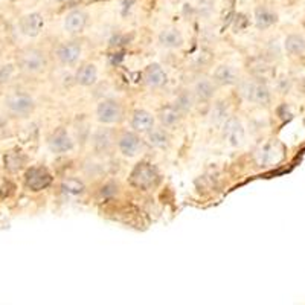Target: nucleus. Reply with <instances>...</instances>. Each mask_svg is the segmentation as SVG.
I'll use <instances>...</instances> for the list:
<instances>
[{
	"label": "nucleus",
	"instance_id": "10",
	"mask_svg": "<svg viewBox=\"0 0 305 305\" xmlns=\"http://www.w3.org/2000/svg\"><path fill=\"white\" fill-rule=\"evenodd\" d=\"M81 55V44L77 41H67L63 43L58 49H57V57L63 64H75L80 60Z\"/></svg>",
	"mask_w": 305,
	"mask_h": 305
},
{
	"label": "nucleus",
	"instance_id": "7",
	"mask_svg": "<svg viewBox=\"0 0 305 305\" xmlns=\"http://www.w3.org/2000/svg\"><path fill=\"white\" fill-rule=\"evenodd\" d=\"M223 137L231 146H241L244 142V128L237 118H229L223 125Z\"/></svg>",
	"mask_w": 305,
	"mask_h": 305
},
{
	"label": "nucleus",
	"instance_id": "25",
	"mask_svg": "<svg viewBox=\"0 0 305 305\" xmlns=\"http://www.w3.org/2000/svg\"><path fill=\"white\" fill-rule=\"evenodd\" d=\"M194 93L192 92H183V93H180L179 96H177V99H176V107L182 112V113H186L188 110H191L192 109V106H194Z\"/></svg>",
	"mask_w": 305,
	"mask_h": 305
},
{
	"label": "nucleus",
	"instance_id": "23",
	"mask_svg": "<svg viewBox=\"0 0 305 305\" xmlns=\"http://www.w3.org/2000/svg\"><path fill=\"white\" fill-rule=\"evenodd\" d=\"M285 49H287V52H290L291 55L303 54L305 52V38L297 35V34L288 35L285 40Z\"/></svg>",
	"mask_w": 305,
	"mask_h": 305
},
{
	"label": "nucleus",
	"instance_id": "21",
	"mask_svg": "<svg viewBox=\"0 0 305 305\" xmlns=\"http://www.w3.org/2000/svg\"><path fill=\"white\" fill-rule=\"evenodd\" d=\"M113 140H115L113 133H112L110 130L104 128V130H99V131L95 134V137H93V145H95V148H96L98 151H109V149L112 148V145H113Z\"/></svg>",
	"mask_w": 305,
	"mask_h": 305
},
{
	"label": "nucleus",
	"instance_id": "19",
	"mask_svg": "<svg viewBox=\"0 0 305 305\" xmlns=\"http://www.w3.org/2000/svg\"><path fill=\"white\" fill-rule=\"evenodd\" d=\"M77 83L84 86V87H89V86H93L96 81H98V69L95 64H83L78 70H77V77H75Z\"/></svg>",
	"mask_w": 305,
	"mask_h": 305
},
{
	"label": "nucleus",
	"instance_id": "24",
	"mask_svg": "<svg viewBox=\"0 0 305 305\" xmlns=\"http://www.w3.org/2000/svg\"><path fill=\"white\" fill-rule=\"evenodd\" d=\"M61 189H63L64 194L72 195V197H77V195H81V194L84 192V185H83V182H80L78 179H67V180L63 182Z\"/></svg>",
	"mask_w": 305,
	"mask_h": 305
},
{
	"label": "nucleus",
	"instance_id": "9",
	"mask_svg": "<svg viewBox=\"0 0 305 305\" xmlns=\"http://www.w3.org/2000/svg\"><path fill=\"white\" fill-rule=\"evenodd\" d=\"M118 146H119V151L122 152L124 156L133 158V156H136L137 152L140 151V148H142V140H140V137H139L136 133L127 131V133H124V134L119 137Z\"/></svg>",
	"mask_w": 305,
	"mask_h": 305
},
{
	"label": "nucleus",
	"instance_id": "2",
	"mask_svg": "<svg viewBox=\"0 0 305 305\" xmlns=\"http://www.w3.org/2000/svg\"><path fill=\"white\" fill-rule=\"evenodd\" d=\"M19 67L22 72L34 75V73H40L44 67H46V57L44 52H41L40 49L31 47V49H25L23 52L19 55Z\"/></svg>",
	"mask_w": 305,
	"mask_h": 305
},
{
	"label": "nucleus",
	"instance_id": "12",
	"mask_svg": "<svg viewBox=\"0 0 305 305\" xmlns=\"http://www.w3.org/2000/svg\"><path fill=\"white\" fill-rule=\"evenodd\" d=\"M143 83L151 89H159L167 83V73L161 64H149L143 72Z\"/></svg>",
	"mask_w": 305,
	"mask_h": 305
},
{
	"label": "nucleus",
	"instance_id": "28",
	"mask_svg": "<svg viewBox=\"0 0 305 305\" xmlns=\"http://www.w3.org/2000/svg\"><path fill=\"white\" fill-rule=\"evenodd\" d=\"M303 28H305V20H303Z\"/></svg>",
	"mask_w": 305,
	"mask_h": 305
},
{
	"label": "nucleus",
	"instance_id": "11",
	"mask_svg": "<svg viewBox=\"0 0 305 305\" xmlns=\"http://www.w3.org/2000/svg\"><path fill=\"white\" fill-rule=\"evenodd\" d=\"M44 26V19L38 13H32L25 16L20 20V31L28 37H37Z\"/></svg>",
	"mask_w": 305,
	"mask_h": 305
},
{
	"label": "nucleus",
	"instance_id": "13",
	"mask_svg": "<svg viewBox=\"0 0 305 305\" xmlns=\"http://www.w3.org/2000/svg\"><path fill=\"white\" fill-rule=\"evenodd\" d=\"M131 127L137 133H146L155 127V116L146 110H136L131 118Z\"/></svg>",
	"mask_w": 305,
	"mask_h": 305
},
{
	"label": "nucleus",
	"instance_id": "5",
	"mask_svg": "<svg viewBox=\"0 0 305 305\" xmlns=\"http://www.w3.org/2000/svg\"><path fill=\"white\" fill-rule=\"evenodd\" d=\"M240 89H241V95L247 101H250V103L266 104V103H269V99H270V92L263 83L244 81V83H241Z\"/></svg>",
	"mask_w": 305,
	"mask_h": 305
},
{
	"label": "nucleus",
	"instance_id": "16",
	"mask_svg": "<svg viewBox=\"0 0 305 305\" xmlns=\"http://www.w3.org/2000/svg\"><path fill=\"white\" fill-rule=\"evenodd\" d=\"M87 23V16L80 11V10H75L72 13H69L64 19V29L70 34H77V32H81L84 29Z\"/></svg>",
	"mask_w": 305,
	"mask_h": 305
},
{
	"label": "nucleus",
	"instance_id": "27",
	"mask_svg": "<svg viewBox=\"0 0 305 305\" xmlns=\"http://www.w3.org/2000/svg\"><path fill=\"white\" fill-rule=\"evenodd\" d=\"M58 2H67V0H58Z\"/></svg>",
	"mask_w": 305,
	"mask_h": 305
},
{
	"label": "nucleus",
	"instance_id": "6",
	"mask_svg": "<svg viewBox=\"0 0 305 305\" xmlns=\"http://www.w3.org/2000/svg\"><path fill=\"white\" fill-rule=\"evenodd\" d=\"M25 183L31 191L38 192V191L46 189L50 183H52V176H50V173L46 168L32 167L25 174Z\"/></svg>",
	"mask_w": 305,
	"mask_h": 305
},
{
	"label": "nucleus",
	"instance_id": "1",
	"mask_svg": "<svg viewBox=\"0 0 305 305\" xmlns=\"http://www.w3.org/2000/svg\"><path fill=\"white\" fill-rule=\"evenodd\" d=\"M158 180H159L158 170L146 162L137 164L130 174V183L139 189H149L151 186L158 183Z\"/></svg>",
	"mask_w": 305,
	"mask_h": 305
},
{
	"label": "nucleus",
	"instance_id": "26",
	"mask_svg": "<svg viewBox=\"0 0 305 305\" xmlns=\"http://www.w3.org/2000/svg\"><path fill=\"white\" fill-rule=\"evenodd\" d=\"M5 164L10 171H19L25 164V158L20 152H10V155L5 156Z\"/></svg>",
	"mask_w": 305,
	"mask_h": 305
},
{
	"label": "nucleus",
	"instance_id": "18",
	"mask_svg": "<svg viewBox=\"0 0 305 305\" xmlns=\"http://www.w3.org/2000/svg\"><path fill=\"white\" fill-rule=\"evenodd\" d=\"M182 112L176 107V106H167L159 112V121L162 124V127L165 128H173L176 127L180 121H182Z\"/></svg>",
	"mask_w": 305,
	"mask_h": 305
},
{
	"label": "nucleus",
	"instance_id": "15",
	"mask_svg": "<svg viewBox=\"0 0 305 305\" xmlns=\"http://www.w3.org/2000/svg\"><path fill=\"white\" fill-rule=\"evenodd\" d=\"M214 81L220 86H231L238 81V72L234 66L221 64L214 72Z\"/></svg>",
	"mask_w": 305,
	"mask_h": 305
},
{
	"label": "nucleus",
	"instance_id": "4",
	"mask_svg": "<svg viewBox=\"0 0 305 305\" xmlns=\"http://www.w3.org/2000/svg\"><path fill=\"white\" fill-rule=\"evenodd\" d=\"M124 110L122 106L115 99L101 101L96 107V118L101 124H116L122 119Z\"/></svg>",
	"mask_w": 305,
	"mask_h": 305
},
{
	"label": "nucleus",
	"instance_id": "14",
	"mask_svg": "<svg viewBox=\"0 0 305 305\" xmlns=\"http://www.w3.org/2000/svg\"><path fill=\"white\" fill-rule=\"evenodd\" d=\"M194 96L197 99L201 101H208L214 96L215 93V81L209 80V78H198L194 84V90H192Z\"/></svg>",
	"mask_w": 305,
	"mask_h": 305
},
{
	"label": "nucleus",
	"instance_id": "20",
	"mask_svg": "<svg viewBox=\"0 0 305 305\" xmlns=\"http://www.w3.org/2000/svg\"><path fill=\"white\" fill-rule=\"evenodd\" d=\"M148 134V142L156 146V148H167L170 145V134L165 130V127H152L149 131H146Z\"/></svg>",
	"mask_w": 305,
	"mask_h": 305
},
{
	"label": "nucleus",
	"instance_id": "3",
	"mask_svg": "<svg viewBox=\"0 0 305 305\" xmlns=\"http://www.w3.org/2000/svg\"><path fill=\"white\" fill-rule=\"evenodd\" d=\"M5 104H7V109L10 110V113H13L16 116H22V118L31 115L35 109L34 98L23 92L13 93L11 96H8Z\"/></svg>",
	"mask_w": 305,
	"mask_h": 305
},
{
	"label": "nucleus",
	"instance_id": "8",
	"mask_svg": "<svg viewBox=\"0 0 305 305\" xmlns=\"http://www.w3.org/2000/svg\"><path fill=\"white\" fill-rule=\"evenodd\" d=\"M49 149L55 152V155H64V152L72 151L73 148V140L69 136V133L63 128L57 130L55 133L50 134L49 140H47Z\"/></svg>",
	"mask_w": 305,
	"mask_h": 305
},
{
	"label": "nucleus",
	"instance_id": "17",
	"mask_svg": "<svg viewBox=\"0 0 305 305\" xmlns=\"http://www.w3.org/2000/svg\"><path fill=\"white\" fill-rule=\"evenodd\" d=\"M159 43L164 47L177 49V47H180L183 44V37H182V34H180L179 29H176V28H167V29H164L159 34Z\"/></svg>",
	"mask_w": 305,
	"mask_h": 305
},
{
	"label": "nucleus",
	"instance_id": "22",
	"mask_svg": "<svg viewBox=\"0 0 305 305\" xmlns=\"http://www.w3.org/2000/svg\"><path fill=\"white\" fill-rule=\"evenodd\" d=\"M255 22L260 29H267L273 23H276V14L267 8H258L255 13Z\"/></svg>",
	"mask_w": 305,
	"mask_h": 305
}]
</instances>
